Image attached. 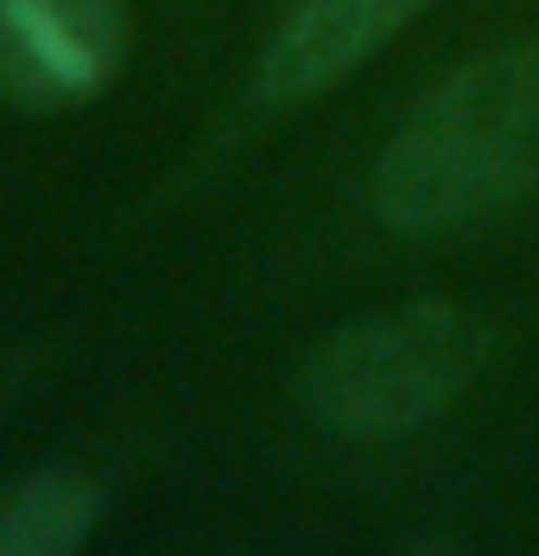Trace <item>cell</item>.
I'll use <instances>...</instances> for the list:
<instances>
[{
	"mask_svg": "<svg viewBox=\"0 0 539 556\" xmlns=\"http://www.w3.org/2000/svg\"><path fill=\"white\" fill-rule=\"evenodd\" d=\"M487 319L459 302H406L342 325L302 371V406L342 441H394L435 424L487 365Z\"/></svg>",
	"mask_w": 539,
	"mask_h": 556,
	"instance_id": "7a4b0ae2",
	"label": "cell"
},
{
	"mask_svg": "<svg viewBox=\"0 0 539 556\" xmlns=\"http://www.w3.org/2000/svg\"><path fill=\"white\" fill-rule=\"evenodd\" d=\"M122 0H0V99L17 111H64L122 70Z\"/></svg>",
	"mask_w": 539,
	"mask_h": 556,
	"instance_id": "3957f363",
	"label": "cell"
},
{
	"mask_svg": "<svg viewBox=\"0 0 539 556\" xmlns=\"http://www.w3.org/2000/svg\"><path fill=\"white\" fill-rule=\"evenodd\" d=\"M99 493L76 469H41L0 486V556H70L99 528Z\"/></svg>",
	"mask_w": 539,
	"mask_h": 556,
	"instance_id": "5b68a950",
	"label": "cell"
},
{
	"mask_svg": "<svg viewBox=\"0 0 539 556\" xmlns=\"http://www.w3.org/2000/svg\"><path fill=\"white\" fill-rule=\"evenodd\" d=\"M424 7L429 0H296L255 59V93L267 104L325 93Z\"/></svg>",
	"mask_w": 539,
	"mask_h": 556,
	"instance_id": "277c9868",
	"label": "cell"
},
{
	"mask_svg": "<svg viewBox=\"0 0 539 556\" xmlns=\"http://www.w3.org/2000/svg\"><path fill=\"white\" fill-rule=\"evenodd\" d=\"M539 191V47H499L435 81L372 168V208L394 232H435Z\"/></svg>",
	"mask_w": 539,
	"mask_h": 556,
	"instance_id": "6da1fadb",
	"label": "cell"
}]
</instances>
